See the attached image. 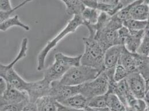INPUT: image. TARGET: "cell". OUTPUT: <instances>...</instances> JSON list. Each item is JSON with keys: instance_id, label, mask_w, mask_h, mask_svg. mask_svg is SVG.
<instances>
[{"instance_id": "ac0fdd59", "label": "cell", "mask_w": 149, "mask_h": 111, "mask_svg": "<svg viewBox=\"0 0 149 111\" xmlns=\"http://www.w3.org/2000/svg\"><path fill=\"white\" fill-rule=\"evenodd\" d=\"M88 101L83 94L78 93L71 96L60 103L61 104L78 110H86L88 106Z\"/></svg>"}, {"instance_id": "1f68e13d", "label": "cell", "mask_w": 149, "mask_h": 111, "mask_svg": "<svg viewBox=\"0 0 149 111\" xmlns=\"http://www.w3.org/2000/svg\"><path fill=\"white\" fill-rule=\"evenodd\" d=\"M118 36H119V38L120 44L124 45L125 40L129 35L130 31L126 27L122 26L120 29L118 30Z\"/></svg>"}, {"instance_id": "ba28073f", "label": "cell", "mask_w": 149, "mask_h": 111, "mask_svg": "<svg viewBox=\"0 0 149 111\" xmlns=\"http://www.w3.org/2000/svg\"><path fill=\"white\" fill-rule=\"evenodd\" d=\"M126 80L132 95L137 99H144L147 91V84L143 77L135 72L129 74Z\"/></svg>"}, {"instance_id": "484cf974", "label": "cell", "mask_w": 149, "mask_h": 111, "mask_svg": "<svg viewBox=\"0 0 149 111\" xmlns=\"http://www.w3.org/2000/svg\"><path fill=\"white\" fill-rule=\"evenodd\" d=\"M123 25L130 31H145L147 28V21H139L130 19L123 21Z\"/></svg>"}, {"instance_id": "e575fe53", "label": "cell", "mask_w": 149, "mask_h": 111, "mask_svg": "<svg viewBox=\"0 0 149 111\" xmlns=\"http://www.w3.org/2000/svg\"><path fill=\"white\" fill-rule=\"evenodd\" d=\"M22 111H37L36 103H31L30 101L25 105Z\"/></svg>"}, {"instance_id": "83f0119b", "label": "cell", "mask_w": 149, "mask_h": 111, "mask_svg": "<svg viewBox=\"0 0 149 111\" xmlns=\"http://www.w3.org/2000/svg\"><path fill=\"white\" fill-rule=\"evenodd\" d=\"M126 106L131 107L136 111H146L148 107V104L144 99H137L134 96L127 101Z\"/></svg>"}, {"instance_id": "d6a6232c", "label": "cell", "mask_w": 149, "mask_h": 111, "mask_svg": "<svg viewBox=\"0 0 149 111\" xmlns=\"http://www.w3.org/2000/svg\"><path fill=\"white\" fill-rule=\"evenodd\" d=\"M83 3L84 4L86 7L90 8L91 9H97V1L95 0H81Z\"/></svg>"}, {"instance_id": "8d00e7d4", "label": "cell", "mask_w": 149, "mask_h": 111, "mask_svg": "<svg viewBox=\"0 0 149 111\" xmlns=\"http://www.w3.org/2000/svg\"><path fill=\"white\" fill-rule=\"evenodd\" d=\"M85 110L86 111H111L108 107L102 108H95L87 107Z\"/></svg>"}, {"instance_id": "60d3db41", "label": "cell", "mask_w": 149, "mask_h": 111, "mask_svg": "<svg viewBox=\"0 0 149 111\" xmlns=\"http://www.w3.org/2000/svg\"><path fill=\"white\" fill-rule=\"evenodd\" d=\"M147 110H148V111H149V106L148 107V109H147Z\"/></svg>"}, {"instance_id": "d4e9b609", "label": "cell", "mask_w": 149, "mask_h": 111, "mask_svg": "<svg viewBox=\"0 0 149 111\" xmlns=\"http://www.w3.org/2000/svg\"><path fill=\"white\" fill-rule=\"evenodd\" d=\"M107 107L111 111H125L126 107L113 93H106Z\"/></svg>"}, {"instance_id": "cb8c5ba5", "label": "cell", "mask_w": 149, "mask_h": 111, "mask_svg": "<svg viewBox=\"0 0 149 111\" xmlns=\"http://www.w3.org/2000/svg\"><path fill=\"white\" fill-rule=\"evenodd\" d=\"M13 26H19L25 30L26 31H30V27L27 25L22 23L19 19V16L16 15L13 17H10L6 21L0 23V30L5 32L9 28Z\"/></svg>"}, {"instance_id": "7402d4cb", "label": "cell", "mask_w": 149, "mask_h": 111, "mask_svg": "<svg viewBox=\"0 0 149 111\" xmlns=\"http://www.w3.org/2000/svg\"><path fill=\"white\" fill-rule=\"evenodd\" d=\"M136 72L143 77L146 83L149 82V57L137 53Z\"/></svg>"}, {"instance_id": "e0dca14e", "label": "cell", "mask_w": 149, "mask_h": 111, "mask_svg": "<svg viewBox=\"0 0 149 111\" xmlns=\"http://www.w3.org/2000/svg\"><path fill=\"white\" fill-rule=\"evenodd\" d=\"M107 93L115 94L121 100L125 107L127 104V98L131 94H132L129 88L126 79L116 82L112 87L109 88Z\"/></svg>"}, {"instance_id": "4fadbf2b", "label": "cell", "mask_w": 149, "mask_h": 111, "mask_svg": "<svg viewBox=\"0 0 149 111\" xmlns=\"http://www.w3.org/2000/svg\"><path fill=\"white\" fill-rule=\"evenodd\" d=\"M129 19L147 21L149 8L145 1H132L130 4Z\"/></svg>"}, {"instance_id": "ab89813d", "label": "cell", "mask_w": 149, "mask_h": 111, "mask_svg": "<svg viewBox=\"0 0 149 111\" xmlns=\"http://www.w3.org/2000/svg\"><path fill=\"white\" fill-rule=\"evenodd\" d=\"M145 2H146V3L148 4V6H149V0L148 1H145ZM148 19H149V17H148Z\"/></svg>"}, {"instance_id": "52a82bcc", "label": "cell", "mask_w": 149, "mask_h": 111, "mask_svg": "<svg viewBox=\"0 0 149 111\" xmlns=\"http://www.w3.org/2000/svg\"><path fill=\"white\" fill-rule=\"evenodd\" d=\"M26 102H29L27 92L19 90L9 83L6 91L0 96V105L19 104Z\"/></svg>"}, {"instance_id": "277c9868", "label": "cell", "mask_w": 149, "mask_h": 111, "mask_svg": "<svg viewBox=\"0 0 149 111\" xmlns=\"http://www.w3.org/2000/svg\"><path fill=\"white\" fill-rule=\"evenodd\" d=\"M81 25H84L81 17L80 16H74L73 19L68 22L64 29L60 32L57 36L51 41L48 42L47 44L40 52L37 57V71H40L43 69L47 56L56 46L57 43L70 33L74 32L77 28Z\"/></svg>"}, {"instance_id": "7c38bea8", "label": "cell", "mask_w": 149, "mask_h": 111, "mask_svg": "<svg viewBox=\"0 0 149 111\" xmlns=\"http://www.w3.org/2000/svg\"><path fill=\"white\" fill-rule=\"evenodd\" d=\"M132 1L100 0L97 1V9L101 12L107 14L110 17L116 15L125 6Z\"/></svg>"}, {"instance_id": "8992f818", "label": "cell", "mask_w": 149, "mask_h": 111, "mask_svg": "<svg viewBox=\"0 0 149 111\" xmlns=\"http://www.w3.org/2000/svg\"><path fill=\"white\" fill-rule=\"evenodd\" d=\"M51 88V83L44 78L37 81L28 82L26 92L28 94L29 101L35 103L38 99L49 96Z\"/></svg>"}, {"instance_id": "f546056e", "label": "cell", "mask_w": 149, "mask_h": 111, "mask_svg": "<svg viewBox=\"0 0 149 111\" xmlns=\"http://www.w3.org/2000/svg\"><path fill=\"white\" fill-rule=\"evenodd\" d=\"M130 74L121 65L118 64L115 68L114 71V80L116 82L120 81L126 79Z\"/></svg>"}, {"instance_id": "4dcf8cb0", "label": "cell", "mask_w": 149, "mask_h": 111, "mask_svg": "<svg viewBox=\"0 0 149 111\" xmlns=\"http://www.w3.org/2000/svg\"><path fill=\"white\" fill-rule=\"evenodd\" d=\"M29 102L23 103L19 104H8L0 105V111H22L23 108Z\"/></svg>"}, {"instance_id": "9a60e30c", "label": "cell", "mask_w": 149, "mask_h": 111, "mask_svg": "<svg viewBox=\"0 0 149 111\" xmlns=\"http://www.w3.org/2000/svg\"><path fill=\"white\" fill-rule=\"evenodd\" d=\"M137 53H133L128 51L125 47L120 57L118 64L121 65L131 74L136 72Z\"/></svg>"}, {"instance_id": "f1b7e54d", "label": "cell", "mask_w": 149, "mask_h": 111, "mask_svg": "<svg viewBox=\"0 0 149 111\" xmlns=\"http://www.w3.org/2000/svg\"><path fill=\"white\" fill-rule=\"evenodd\" d=\"M136 53L149 57V28L145 30V34Z\"/></svg>"}, {"instance_id": "d6986e66", "label": "cell", "mask_w": 149, "mask_h": 111, "mask_svg": "<svg viewBox=\"0 0 149 111\" xmlns=\"http://www.w3.org/2000/svg\"><path fill=\"white\" fill-rule=\"evenodd\" d=\"M30 1H24L15 8H12L9 0L0 1V23L6 21L10 17V16L15 10L20 8Z\"/></svg>"}, {"instance_id": "603a6c76", "label": "cell", "mask_w": 149, "mask_h": 111, "mask_svg": "<svg viewBox=\"0 0 149 111\" xmlns=\"http://www.w3.org/2000/svg\"><path fill=\"white\" fill-rule=\"evenodd\" d=\"M101 12L96 9H91L86 7L83 12L81 17L84 25H94L96 24Z\"/></svg>"}, {"instance_id": "5b68a950", "label": "cell", "mask_w": 149, "mask_h": 111, "mask_svg": "<svg viewBox=\"0 0 149 111\" xmlns=\"http://www.w3.org/2000/svg\"><path fill=\"white\" fill-rule=\"evenodd\" d=\"M109 86L108 77L103 71L95 79L80 85V93L89 101L94 97L106 94Z\"/></svg>"}, {"instance_id": "b9f144b4", "label": "cell", "mask_w": 149, "mask_h": 111, "mask_svg": "<svg viewBox=\"0 0 149 111\" xmlns=\"http://www.w3.org/2000/svg\"><path fill=\"white\" fill-rule=\"evenodd\" d=\"M148 111V110H146V111Z\"/></svg>"}, {"instance_id": "6da1fadb", "label": "cell", "mask_w": 149, "mask_h": 111, "mask_svg": "<svg viewBox=\"0 0 149 111\" xmlns=\"http://www.w3.org/2000/svg\"><path fill=\"white\" fill-rule=\"evenodd\" d=\"M83 40L85 51L81 56L80 64L96 69L102 73L105 69L104 60L106 51L94 37L88 36L84 37Z\"/></svg>"}, {"instance_id": "ffe728a7", "label": "cell", "mask_w": 149, "mask_h": 111, "mask_svg": "<svg viewBox=\"0 0 149 111\" xmlns=\"http://www.w3.org/2000/svg\"><path fill=\"white\" fill-rule=\"evenodd\" d=\"M35 103L37 111H57V101L51 96L40 98Z\"/></svg>"}, {"instance_id": "74e56055", "label": "cell", "mask_w": 149, "mask_h": 111, "mask_svg": "<svg viewBox=\"0 0 149 111\" xmlns=\"http://www.w3.org/2000/svg\"><path fill=\"white\" fill-rule=\"evenodd\" d=\"M144 100L145 101H146V103H147L148 104V106H149V88L147 89V91L146 93V94H145V98H144Z\"/></svg>"}, {"instance_id": "2e32d148", "label": "cell", "mask_w": 149, "mask_h": 111, "mask_svg": "<svg viewBox=\"0 0 149 111\" xmlns=\"http://www.w3.org/2000/svg\"><path fill=\"white\" fill-rule=\"evenodd\" d=\"M145 31H130L124 43L126 49L131 53H136L140 46Z\"/></svg>"}, {"instance_id": "f35d334b", "label": "cell", "mask_w": 149, "mask_h": 111, "mask_svg": "<svg viewBox=\"0 0 149 111\" xmlns=\"http://www.w3.org/2000/svg\"><path fill=\"white\" fill-rule=\"evenodd\" d=\"M125 111H136L134 108L130 106H126V110Z\"/></svg>"}, {"instance_id": "4316f807", "label": "cell", "mask_w": 149, "mask_h": 111, "mask_svg": "<svg viewBox=\"0 0 149 111\" xmlns=\"http://www.w3.org/2000/svg\"><path fill=\"white\" fill-rule=\"evenodd\" d=\"M87 107L95 108H102L107 107V94H105L94 97L88 101Z\"/></svg>"}, {"instance_id": "44dd1931", "label": "cell", "mask_w": 149, "mask_h": 111, "mask_svg": "<svg viewBox=\"0 0 149 111\" xmlns=\"http://www.w3.org/2000/svg\"><path fill=\"white\" fill-rule=\"evenodd\" d=\"M66 6L67 13L70 15L80 16L86 8L82 1L63 0L61 1Z\"/></svg>"}, {"instance_id": "30bf717a", "label": "cell", "mask_w": 149, "mask_h": 111, "mask_svg": "<svg viewBox=\"0 0 149 111\" xmlns=\"http://www.w3.org/2000/svg\"><path fill=\"white\" fill-rule=\"evenodd\" d=\"M78 93H80V85H61L57 81H54L51 83L49 96L53 97L59 103Z\"/></svg>"}, {"instance_id": "7a4b0ae2", "label": "cell", "mask_w": 149, "mask_h": 111, "mask_svg": "<svg viewBox=\"0 0 149 111\" xmlns=\"http://www.w3.org/2000/svg\"><path fill=\"white\" fill-rule=\"evenodd\" d=\"M81 56L82 55L71 57L60 52L56 53L54 63L45 71L44 78L51 83L60 80L70 69L81 65Z\"/></svg>"}, {"instance_id": "836d02e7", "label": "cell", "mask_w": 149, "mask_h": 111, "mask_svg": "<svg viewBox=\"0 0 149 111\" xmlns=\"http://www.w3.org/2000/svg\"><path fill=\"white\" fill-rule=\"evenodd\" d=\"M57 111H86L85 110H78L72 108H70L68 107H65L60 103L57 101Z\"/></svg>"}, {"instance_id": "d590c367", "label": "cell", "mask_w": 149, "mask_h": 111, "mask_svg": "<svg viewBox=\"0 0 149 111\" xmlns=\"http://www.w3.org/2000/svg\"><path fill=\"white\" fill-rule=\"evenodd\" d=\"M7 87H8L7 81L3 78L1 77V78H0V95L2 94L3 92L6 91Z\"/></svg>"}, {"instance_id": "5bb4252c", "label": "cell", "mask_w": 149, "mask_h": 111, "mask_svg": "<svg viewBox=\"0 0 149 111\" xmlns=\"http://www.w3.org/2000/svg\"><path fill=\"white\" fill-rule=\"evenodd\" d=\"M124 48L123 45H118L112 46L105 52L104 60L105 69L115 68Z\"/></svg>"}, {"instance_id": "9c48e42d", "label": "cell", "mask_w": 149, "mask_h": 111, "mask_svg": "<svg viewBox=\"0 0 149 111\" xmlns=\"http://www.w3.org/2000/svg\"><path fill=\"white\" fill-rule=\"evenodd\" d=\"M0 76L8 83L20 91L26 92L28 82L25 81L15 71L14 68L8 67L7 65L0 64Z\"/></svg>"}, {"instance_id": "3957f363", "label": "cell", "mask_w": 149, "mask_h": 111, "mask_svg": "<svg viewBox=\"0 0 149 111\" xmlns=\"http://www.w3.org/2000/svg\"><path fill=\"white\" fill-rule=\"evenodd\" d=\"M100 74L96 69L80 65L70 69L60 80L56 81L61 85L77 86L93 80Z\"/></svg>"}, {"instance_id": "8fae6325", "label": "cell", "mask_w": 149, "mask_h": 111, "mask_svg": "<svg viewBox=\"0 0 149 111\" xmlns=\"http://www.w3.org/2000/svg\"><path fill=\"white\" fill-rule=\"evenodd\" d=\"M118 31L104 28L102 30L96 33L94 38L103 49L106 51L113 46L122 45L119 38Z\"/></svg>"}]
</instances>
